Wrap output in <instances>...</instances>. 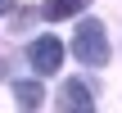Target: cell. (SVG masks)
I'll list each match as a JSON object with an SVG mask.
<instances>
[{"instance_id":"cell-1","label":"cell","mask_w":122,"mask_h":113,"mask_svg":"<svg viewBox=\"0 0 122 113\" xmlns=\"http://www.w3.org/2000/svg\"><path fill=\"white\" fill-rule=\"evenodd\" d=\"M72 54H77L81 63H91V68H104V63H109V32H104L100 18H81V23H77V32H72Z\"/></svg>"},{"instance_id":"cell-2","label":"cell","mask_w":122,"mask_h":113,"mask_svg":"<svg viewBox=\"0 0 122 113\" xmlns=\"http://www.w3.org/2000/svg\"><path fill=\"white\" fill-rule=\"evenodd\" d=\"M27 63H32L41 77L59 72V63H63V41H59V36H36V41L27 45Z\"/></svg>"},{"instance_id":"cell-3","label":"cell","mask_w":122,"mask_h":113,"mask_svg":"<svg viewBox=\"0 0 122 113\" xmlns=\"http://www.w3.org/2000/svg\"><path fill=\"white\" fill-rule=\"evenodd\" d=\"M59 109H81V113H91L95 109V100H91V86L86 82H63V91H59Z\"/></svg>"},{"instance_id":"cell-4","label":"cell","mask_w":122,"mask_h":113,"mask_svg":"<svg viewBox=\"0 0 122 113\" xmlns=\"http://www.w3.org/2000/svg\"><path fill=\"white\" fill-rule=\"evenodd\" d=\"M91 0H45L41 5V14L50 18V23H59V18H72V14H81Z\"/></svg>"},{"instance_id":"cell-5","label":"cell","mask_w":122,"mask_h":113,"mask_svg":"<svg viewBox=\"0 0 122 113\" xmlns=\"http://www.w3.org/2000/svg\"><path fill=\"white\" fill-rule=\"evenodd\" d=\"M14 95H18V104H23V109H41V104H45L41 82H14Z\"/></svg>"},{"instance_id":"cell-6","label":"cell","mask_w":122,"mask_h":113,"mask_svg":"<svg viewBox=\"0 0 122 113\" xmlns=\"http://www.w3.org/2000/svg\"><path fill=\"white\" fill-rule=\"evenodd\" d=\"M9 9H14V0H0V14H9Z\"/></svg>"}]
</instances>
